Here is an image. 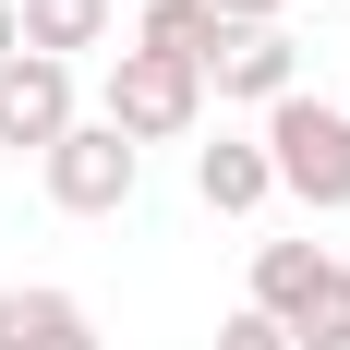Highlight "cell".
<instances>
[{
    "mask_svg": "<svg viewBox=\"0 0 350 350\" xmlns=\"http://www.w3.org/2000/svg\"><path fill=\"white\" fill-rule=\"evenodd\" d=\"M217 350H290V338H278V314H254V302H242V314L217 326Z\"/></svg>",
    "mask_w": 350,
    "mask_h": 350,
    "instance_id": "obj_12",
    "label": "cell"
},
{
    "mask_svg": "<svg viewBox=\"0 0 350 350\" xmlns=\"http://www.w3.org/2000/svg\"><path fill=\"white\" fill-rule=\"evenodd\" d=\"M12 25H25L36 61H72V49H97V36H109V0H12Z\"/></svg>",
    "mask_w": 350,
    "mask_h": 350,
    "instance_id": "obj_10",
    "label": "cell"
},
{
    "mask_svg": "<svg viewBox=\"0 0 350 350\" xmlns=\"http://www.w3.org/2000/svg\"><path fill=\"white\" fill-rule=\"evenodd\" d=\"M278 338H290V350H350V266H338V254L302 278V302L278 314Z\"/></svg>",
    "mask_w": 350,
    "mask_h": 350,
    "instance_id": "obj_9",
    "label": "cell"
},
{
    "mask_svg": "<svg viewBox=\"0 0 350 350\" xmlns=\"http://www.w3.org/2000/svg\"><path fill=\"white\" fill-rule=\"evenodd\" d=\"M254 145H266L278 193H302V206H326V217L350 206V109H326V97H278Z\"/></svg>",
    "mask_w": 350,
    "mask_h": 350,
    "instance_id": "obj_1",
    "label": "cell"
},
{
    "mask_svg": "<svg viewBox=\"0 0 350 350\" xmlns=\"http://www.w3.org/2000/svg\"><path fill=\"white\" fill-rule=\"evenodd\" d=\"M206 12H217L230 36H266V25H278V0H206Z\"/></svg>",
    "mask_w": 350,
    "mask_h": 350,
    "instance_id": "obj_13",
    "label": "cell"
},
{
    "mask_svg": "<svg viewBox=\"0 0 350 350\" xmlns=\"http://www.w3.org/2000/svg\"><path fill=\"white\" fill-rule=\"evenodd\" d=\"M72 121H85V109H72V61L12 49V61H0V145H36V157H49Z\"/></svg>",
    "mask_w": 350,
    "mask_h": 350,
    "instance_id": "obj_4",
    "label": "cell"
},
{
    "mask_svg": "<svg viewBox=\"0 0 350 350\" xmlns=\"http://www.w3.org/2000/svg\"><path fill=\"white\" fill-rule=\"evenodd\" d=\"M193 193H206L217 217H254L266 193H278V170H266V145H242V133H217V145H193Z\"/></svg>",
    "mask_w": 350,
    "mask_h": 350,
    "instance_id": "obj_8",
    "label": "cell"
},
{
    "mask_svg": "<svg viewBox=\"0 0 350 350\" xmlns=\"http://www.w3.org/2000/svg\"><path fill=\"white\" fill-rule=\"evenodd\" d=\"M12 49H25V25H12V0H0V61H12Z\"/></svg>",
    "mask_w": 350,
    "mask_h": 350,
    "instance_id": "obj_14",
    "label": "cell"
},
{
    "mask_svg": "<svg viewBox=\"0 0 350 350\" xmlns=\"http://www.w3.org/2000/svg\"><path fill=\"white\" fill-rule=\"evenodd\" d=\"M109 133L133 145H181L193 133V121H206V72H181V61H145V49H121V61H109V109H97Z\"/></svg>",
    "mask_w": 350,
    "mask_h": 350,
    "instance_id": "obj_2",
    "label": "cell"
},
{
    "mask_svg": "<svg viewBox=\"0 0 350 350\" xmlns=\"http://www.w3.org/2000/svg\"><path fill=\"white\" fill-rule=\"evenodd\" d=\"M0 350H109L72 290H0Z\"/></svg>",
    "mask_w": 350,
    "mask_h": 350,
    "instance_id": "obj_6",
    "label": "cell"
},
{
    "mask_svg": "<svg viewBox=\"0 0 350 350\" xmlns=\"http://www.w3.org/2000/svg\"><path fill=\"white\" fill-rule=\"evenodd\" d=\"M206 85H217V97H254V109H278V97H302V49H290L278 25H266V36H230Z\"/></svg>",
    "mask_w": 350,
    "mask_h": 350,
    "instance_id": "obj_5",
    "label": "cell"
},
{
    "mask_svg": "<svg viewBox=\"0 0 350 350\" xmlns=\"http://www.w3.org/2000/svg\"><path fill=\"white\" fill-rule=\"evenodd\" d=\"M314 266H326L314 242H266V254H254V314H290V302H302V278H314Z\"/></svg>",
    "mask_w": 350,
    "mask_h": 350,
    "instance_id": "obj_11",
    "label": "cell"
},
{
    "mask_svg": "<svg viewBox=\"0 0 350 350\" xmlns=\"http://www.w3.org/2000/svg\"><path fill=\"white\" fill-rule=\"evenodd\" d=\"M133 49H145V61H181V72H217V49H230V25H217L206 0H145Z\"/></svg>",
    "mask_w": 350,
    "mask_h": 350,
    "instance_id": "obj_7",
    "label": "cell"
},
{
    "mask_svg": "<svg viewBox=\"0 0 350 350\" xmlns=\"http://www.w3.org/2000/svg\"><path fill=\"white\" fill-rule=\"evenodd\" d=\"M36 170H49V206H61V217H121V206H133V181H145V157L109 133V121H72Z\"/></svg>",
    "mask_w": 350,
    "mask_h": 350,
    "instance_id": "obj_3",
    "label": "cell"
}]
</instances>
